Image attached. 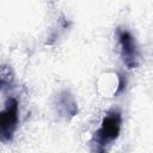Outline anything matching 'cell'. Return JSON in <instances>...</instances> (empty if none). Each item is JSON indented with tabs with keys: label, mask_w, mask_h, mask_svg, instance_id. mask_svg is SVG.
<instances>
[{
	"label": "cell",
	"mask_w": 153,
	"mask_h": 153,
	"mask_svg": "<svg viewBox=\"0 0 153 153\" xmlns=\"http://www.w3.org/2000/svg\"><path fill=\"white\" fill-rule=\"evenodd\" d=\"M117 37H118V43H120V49H121V56L124 62V65L131 69L136 68L140 65V53L135 42V38L133 35L122 27H117Z\"/></svg>",
	"instance_id": "3"
},
{
	"label": "cell",
	"mask_w": 153,
	"mask_h": 153,
	"mask_svg": "<svg viewBox=\"0 0 153 153\" xmlns=\"http://www.w3.org/2000/svg\"><path fill=\"white\" fill-rule=\"evenodd\" d=\"M1 90L2 91H5V88L6 87H8L11 84H12V81H13V73H12V71H11V68L10 67H7V66H2V68H1Z\"/></svg>",
	"instance_id": "5"
},
{
	"label": "cell",
	"mask_w": 153,
	"mask_h": 153,
	"mask_svg": "<svg viewBox=\"0 0 153 153\" xmlns=\"http://www.w3.org/2000/svg\"><path fill=\"white\" fill-rule=\"evenodd\" d=\"M18 115H19V103L17 98L10 97L5 102V106L0 115V133L1 140L4 142L11 141L13 134L18 127Z\"/></svg>",
	"instance_id": "2"
},
{
	"label": "cell",
	"mask_w": 153,
	"mask_h": 153,
	"mask_svg": "<svg viewBox=\"0 0 153 153\" xmlns=\"http://www.w3.org/2000/svg\"><path fill=\"white\" fill-rule=\"evenodd\" d=\"M122 114L118 109H111L102 120L100 127L94 131L91 139V149L93 152H104L121 133Z\"/></svg>",
	"instance_id": "1"
},
{
	"label": "cell",
	"mask_w": 153,
	"mask_h": 153,
	"mask_svg": "<svg viewBox=\"0 0 153 153\" xmlns=\"http://www.w3.org/2000/svg\"><path fill=\"white\" fill-rule=\"evenodd\" d=\"M126 86H127V79H126V75H123L122 73H118V87L115 92V94H120L122 93L124 90H126Z\"/></svg>",
	"instance_id": "6"
},
{
	"label": "cell",
	"mask_w": 153,
	"mask_h": 153,
	"mask_svg": "<svg viewBox=\"0 0 153 153\" xmlns=\"http://www.w3.org/2000/svg\"><path fill=\"white\" fill-rule=\"evenodd\" d=\"M55 109L59 116L67 121L73 118L79 112L78 103L68 90H62L59 92L55 99Z\"/></svg>",
	"instance_id": "4"
}]
</instances>
